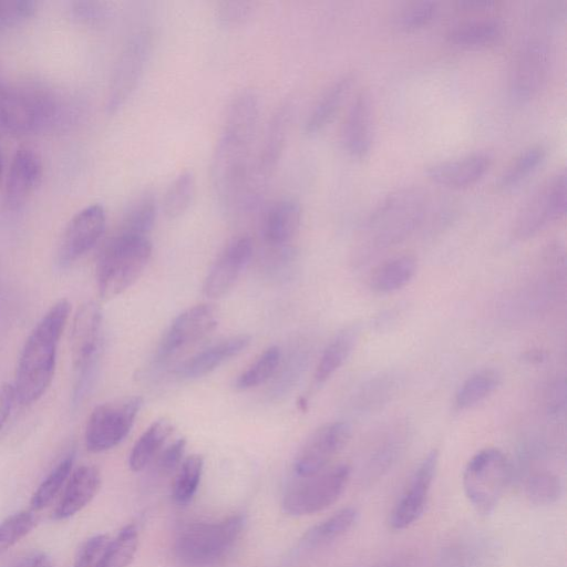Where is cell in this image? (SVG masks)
<instances>
[{
    "instance_id": "cell-10",
    "label": "cell",
    "mask_w": 567,
    "mask_h": 567,
    "mask_svg": "<svg viewBox=\"0 0 567 567\" xmlns=\"http://www.w3.org/2000/svg\"><path fill=\"white\" fill-rule=\"evenodd\" d=\"M567 176L565 168L547 176L519 208L513 226L517 239L529 238L560 219L566 212Z\"/></svg>"
},
{
    "instance_id": "cell-26",
    "label": "cell",
    "mask_w": 567,
    "mask_h": 567,
    "mask_svg": "<svg viewBox=\"0 0 567 567\" xmlns=\"http://www.w3.org/2000/svg\"><path fill=\"white\" fill-rule=\"evenodd\" d=\"M353 80L352 73L343 74L324 90L305 123L306 134L315 135L331 122L348 95Z\"/></svg>"
},
{
    "instance_id": "cell-5",
    "label": "cell",
    "mask_w": 567,
    "mask_h": 567,
    "mask_svg": "<svg viewBox=\"0 0 567 567\" xmlns=\"http://www.w3.org/2000/svg\"><path fill=\"white\" fill-rule=\"evenodd\" d=\"M152 249L147 237L116 231L102 248L96 264L101 298L112 299L130 288L147 266Z\"/></svg>"
},
{
    "instance_id": "cell-34",
    "label": "cell",
    "mask_w": 567,
    "mask_h": 567,
    "mask_svg": "<svg viewBox=\"0 0 567 567\" xmlns=\"http://www.w3.org/2000/svg\"><path fill=\"white\" fill-rule=\"evenodd\" d=\"M499 381V374L492 369L473 373L460 386L455 405L460 410H465L481 403L496 390Z\"/></svg>"
},
{
    "instance_id": "cell-36",
    "label": "cell",
    "mask_w": 567,
    "mask_h": 567,
    "mask_svg": "<svg viewBox=\"0 0 567 567\" xmlns=\"http://www.w3.org/2000/svg\"><path fill=\"white\" fill-rule=\"evenodd\" d=\"M280 359V349L277 346L269 347L237 377L235 388L238 390H248L265 383L276 372Z\"/></svg>"
},
{
    "instance_id": "cell-4",
    "label": "cell",
    "mask_w": 567,
    "mask_h": 567,
    "mask_svg": "<svg viewBox=\"0 0 567 567\" xmlns=\"http://www.w3.org/2000/svg\"><path fill=\"white\" fill-rule=\"evenodd\" d=\"M426 195L405 187L388 195L368 216L359 231V255L367 257L404 239L422 221Z\"/></svg>"
},
{
    "instance_id": "cell-48",
    "label": "cell",
    "mask_w": 567,
    "mask_h": 567,
    "mask_svg": "<svg viewBox=\"0 0 567 567\" xmlns=\"http://www.w3.org/2000/svg\"><path fill=\"white\" fill-rule=\"evenodd\" d=\"M14 401L16 394L13 384L3 383L0 385V431L11 413Z\"/></svg>"
},
{
    "instance_id": "cell-39",
    "label": "cell",
    "mask_w": 567,
    "mask_h": 567,
    "mask_svg": "<svg viewBox=\"0 0 567 567\" xmlns=\"http://www.w3.org/2000/svg\"><path fill=\"white\" fill-rule=\"evenodd\" d=\"M73 460V453L66 455L40 484L31 498L33 509H42L56 496L71 474Z\"/></svg>"
},
{
    "instance_id": "cell-14",
    "label": "cell",
    "mask_w": 567,
    "mask_h": 567,
    "mask_svg": "<svg viewBox=\"0 0 567 567\" xmlns=\"http://www.w3.org/2000/svg\"><path fill=\"white\" fill-rule=\"evenodd\" d=\"M106 216L99 204L79 210L65 226L60 238L56 260L60 267H68L90 251L104 234Z\"/></svg>"
},
{
    "instance_id": "cell-40",
    "label": "cell",
    "mask_w": 567,
    "mask_h": 567,
    "mask_svg": "<svg viewBox=\"0 0 567 567\" xmlns=\"http://www.w3.org/2000/svg\"><path fill=\"white\" fill-rule=\"evenodd\" d=\"M526 495L536 505H549L561 494V483L557 475L549 472H536L526 482Z\"/></svg>"
},
{
    "instance_id": "cell-22",
    "label": "cell",
    "mask_w": 567,
    "mask_h": 567,
    "mask_svg": "<svg viewBox=\"0 0 567 567\" xmlns=\"http://www.w3.org/2000/svg\"><path fill=\"white\" fill-rule=\"evenodd\" d=\"M493 156L487 152H476L466 156L432 164L426 169L427 177L447 188H464L475 184L489 169Z\"/></svg>"
},
{
    "instance_id": "cell-21",
    "label": "cell",
    "mask_w": 567,
    "mask_h": 567,
    "mask_svg": "<svg viewBox=\"0 0 567 567\" xmlns=\"http://www.w3.org/2000/svg\"><path fill=\"white\" fill-rule=\"evenodd\" d=\"M344 150L354 158H364L373 141V103L369 92L361 91L352 101L341 130Z\"/></svg>"
},
{
    "instance_id": "cell-42",
    "label": "cell",
    "mask_w": 567,
    "mask_h": 567,
    "mask_svg": "<svg viewBox=\"0 0 567 567\" xmlns=\"http://www.w3.org/2000/svg\"><path fill=\"white\" fill-rule=\"evenodd\" d=\"M37 8L38 3L31 0H0V32L28 21Z\"/></svg>"
},
{
    "instance_id": "cell-51",
    "label": "cell",
    "mask_w": 567,
    "mask_h": 567,
    "mask_svg": "<svg viewBox=\"0 0 567 567\" xmlns=\"http://www.w3.org/2000/svg\"><path fill=\"white\" fill-rule=\"evenodd\" d=\"M3 171H4V154H3V148L0 143V183L2 181Z\"/></svg>"
},
{
    "instance_id": "cell-17",
    "label": "cell",
    "mask_w": 567,
    "mask_h": 567,
    "mask_svg": "<svg viewBox=\"0 0 567 567\" xmlns=\"http://www.w3.org/2000/svg\"><path fill=\"white\" fill-rule=\"evenodd\" d=\"M218 324V311L213 305L193 306L179 313L163 336L157 358L166 360L199 339L210 333Z\"/></svg>"
},
{
    "instance_id": "cell-35",
    "label": "cell",
    "mask_w": 567,
    "mask_h": 567,
    "mask_svg": "<svg viewBox=\"0 0 567 567\" xmlns=\"http://www.w3.org/2000/svg\"><path fill=\"white\" fill-rule=\"evenodd\" d=\"M204 468V458L192 454L183 460L172 483V498L177 505L188 504L195 496Z\"/></svg>"
},
{
    "instance_id": "cell-2",
    "label": "cell",
    "mask_w": 567,
    "mask_h": 567,
    "mask_svg": "<svg viewBox=\"0 0 567 567\" xmlns=\"http://www.w3.org/2000/svg\"><path fill=\"white\" fill-rule=\"evenodd\" d=\"M70 316L65 299L55 302L29 334L14 379L16 401L22 405L38 401L47 391L54 375L59 340Z\"/></svg>"
},
{
    "instance_id": "cell-49",
    "label": "cell",
    "mask_w": 567,
    "mask_h": 567,
    "mask_svg": "<svg viewBox=\"0 0 567 567\" xmlns=\"http://www.w3.org/2000/svg\"><path fill=\"white\" fill-rule=\"evenodd\" d=\"M11 567H53V565L45 554L32 551L21 557Z\"/></svg>"
},
{
    "instance_id": "cell-47",
    "label": "cell",
    "mask_w": 567,
    "mask_h": 567,
    "mask_svg": "<svg viewBox=\"0 0 567 567\" xmlns=\"http://www.w3.org/2000/svg\"><path fill=\"white\" fill-rule=\"evenodd\" d=\"M110 7L100 1H76L72 4L73 17L85 24H101L110 16Z\"/></svg>"
},
{
    "instance_id": "cell-6",
    "label": "cell",
    "mask_w": 567,
    "mask_h": 567,
    "mask_svg": "<svg viewBox=\"0 0 567 567\" xmlns=\"http://www.w3.org/2000/svg\"><path fill=\"white\" fill-rule=\"evenodd\" d=\"M245 518L233 515L218 522L196 523L185 527L175 542V553L185 565L208 567L231 550L241 535Z\"/></svg>"
},
{
    "instance_id": "cell-31",
    "label": "cell",
    "mask_w": 567,
    "mask_h": 567,
    "mask_svg": "<svg viewBox=\"0 0 567 567\" xmlns=\"http://www.w3.org/2000/svg\"><path fill=\"white\" fill-rule=\"evenodd\" d=\"M358 518L353 507H344L309 528L300 539L303 548L327 545L348 532Z\"/></svg>"
},
{
    "instance_id": "cell-24",
    "label": "cell",
    "mask_w": 567,
    "mask_h": 567,
    "mask_svg": "<svg viewBox=\"0 0 567 567\" xmlns=\"http://www.w3.org/2000/svg\"><path fill=\"white\" fill-rule=\"evenodd\" d=\"M300 223V205L293 199L278 200L264 215L262 238L271 247L284 248L298 233Z\"/></svg>"
},
{
    "instance_id": "cell-7",
    "label": "cell",
    "mask_w": 567,
    "mask_h": 567,
    "mask_svg": "<svg viewBox=\"0 0 567 567\" xmlns=\"http://www.w3.org/2000/svg\"><path fill=\"white\" fill-rule=\"evenodd\" d=\"M512 478V465L499 450H481L465 465L462 476L466 498L481 515L498 505Z\"/></svg>"
},
{
    "instance_id": "cell-38",
    "label": "cell",
    "mask_w": 567,
    "mask_h": 567,
    "mask_svg": "<svg viewBox=\"0 0 567 567\" xmlns=\"http://www.w3.org/2000/svg\"><path fill=\"white\" fill-rule=\"evenodd\" d=\"M138 546V532L135 525L123 527L113 540H110L102 567H127Z\"/></svg>"
},
{
    "instance_id": "cell-1",
    "label": "cell",
    "mask_w": 567,
    "mask_h": 567,
    "mask_svg": "<svg viewBox=\"0 0 567 567\" xmlns=\"http://www.w3.org/2000/svg\"><path fill=\"white\" fill-rule=\"evenodd\" d=\"M258 95L238 92L228 104L210 165L214 194L227 213H240L259 121Z\"/></svg>"
},
{
    "instance_id": "cell-19",
    "label": "cell",
    "mask_w": 567,
    "mask_h": 567,
    "mask_svg": "<svg viewBox=\"0 0 567 567\" xmlns=\"http://www.w3.org/2000/svg\"><path fill=\"white\" fill-rule=\"evenodd\" d=\"M549 69V49L545 41L530 40L518 52L511 71V90L526 100L543 86Z\"/></svg>"
},
{
    "instance_id": "cell-33",
    "label": "cell",
    "mask_w": 567,
    "mask_h": 567,
    "mask_svg": "<svg viewBox=\"0 0 567 567\" xmlns=\"http://www.w3.org/2000/svg\"><path fill=\"white\" fill-rule=\"evenodd\" d=\"M547 150L542 144L522 151L504 169L498 185L503 189H513L524 183L545 161Z\"/></svg>"
},
{
    "instance_id": "cell-18",
    "label": "cell",
    "mask_w": 567,
    "mask_h": 567,
    "mask_svg": "<svg viewBox=\"0 0 567 567\" xmlns=\"http://www.w3.org/2000/svg\"><path fill=\"white\" fill-rule=\"evenodd\" d=\"M252 255V241L239 236L227 244L209 269L203 292L210 299L225 296L236 284Z\"/></svg>"
},
{
    "instance_id": "cell-50",
    "label": "cell",
    "mask_w": 567,
    "mask_h": 567,
    "mask_svg": "<svg viewBox=\"0 0 567 567\" xmlns=\"http://www.w3.org/2000/svg\"><path fill=\"white\" fill-rule=\"evenodd\" d=\"M492 4H493L492 1H462V2H460V6H462V7L474 8V9L489 8Z\"/></svg>"
},
{
    "instance_id": "cell-11",
    "label": "cell",
    "mask_w": 567,
    "mask_h": 567,
    "mask_svg": "<svg viewBox=\"0 0 567 567\" xmlns=\"http://www.w3.org/2000/svg\"><path fill=\"white\" fill-rule=\"evenodd\" d=\"M349 477L350 467L346 464L298 477L285 492L284 511L291 516H306L328 508L343 493Z\"/></svg>"
},
{
    "instance_id": "cell-28",
    "label": "cell",
    "mask_w": 567,
    "mask_h": 567,
    "mask_svg": "<svg viewBox=\"0 0 567 567\" xmlns=\"http://www.w3.org/2000/svg\"><path fill=\"white\" fill-rule=\"evenodd\" d=\"M173 429L168 419L154 421L133 445L128 457L130 468L140 472L152 463L172 435Z\"/></svg>"
},
{
    "instance_id": "cell-13",
    "label": "cell",
    "mask_w": 567,
    "mask_h": 567,
    "mask_svg": "<svg viewBox=\"0 0 567 567\" xmlns=\"http://www.w3.org/2000/svg\"><path fill=\"white\" fill-rule=\"evenodd\" d=\"M151 52V37L142 31L125 44L113 72L107 111L116 112L130 99L143 76Z\"/></svg>"
},
{
    "instance_id": "cell-27",
    "label": "cell",
    "mask_w": 567,
    "mask_h": 567,
    "mask_svg": "<svg viewBox=\"0 0 567 567\" xmlns=\"http://www.w3.org/2000/svg\"><path fill=\"white\" fill-rule=\"evenodd\" d=\"M504 33V23L495 17L476 18L450 28L447 39L458 47H481L496 42Z\"/></svg>"
},
{
    "instance_id": "cell-32",
    "label": "cell",
    "mask_w": 567,
    "mask_h": 567,
    "mask_svg": "<svg viewBox=\"0 0 567 567\" xmlns=\"http://www.w3.org/2000/svg\"><path fill=\"white\" fill-rule=\"evenodd\" d=\"M156 214V197L154 193L146 190L130 204L116 231L147 237L154 226Z\"/></svg>"
},
{
    "instance_id": "cell-44",
    "label": "cell",
    "mask_w": 567,
    "mask_h": 567,
    "mask_svg": "<svg viewBox=\"0 0 567 567\" xmlns=\"http://www.w3.org/2000/svg\"><path fill=\"white\" fill-rule=\"evenodd\" d=\"M437 7L433 1H419L409 4L398 17V24L406 30L426 25L436 14Z\"/></svg>"
},
{
    "instance_id": "cell-45",
    "label": "cell",
    "mask_w": 567,
    "mask_h": 567,
    "mask_svg": "<svg viewBox=\"0 0 567 567\" xmlns=\"http://www.w3.org/2000/svg\"><path fill=\"white\" fill-rule=\"evenodd\" d=\"M185 449L186 440L184 437H178L163 447L153 460L156 473L161 476H168L176 472L183 462Z\"/></svg>"
},
{
    "instance_id": "cell-15",
    "label": "cell",
    "mask_w": 567,
    "mask_h": 567,
    "mask_svg": "<svg viewBox=\"0 0 567 567\" xmlns=\"http://www.w3.org/2000/svg\"><path fill=\"white\" fill-rule=\"evenodd\" d=\"M437 462V452L431 451L419 464L390 513L389 524L392 529H405L422 516L427 504Z\"/></svg>"
},
{
    "instance_id": "cell-20",
    "label": "cell",
    "mask_w": 567,
    "mask_h": 567,
    "mask_svg": "<svg viewBox=\"0 0 567 567\" xmlns=\"http://www.w3.org/2000/svg\"><path fill=\"white\" fill-rule=\"evenodd\" d=\"M40 155L29 146L19 147L10 162L4 184V200L9 208L18 209L25 204L42 178Z\"/></svg>"
},
{
    "instance_id": "cell-8",
    "label": "cell",
    "mask_w": 567,
    "mask_h": 567,
    "mask_svg": "<svg viewBox=\"0 0 567 567\" xmlns=\"http://www.w3.org/2000/svg\"><path fill=\"white\" fill-rule=\"evenodd\" d=\"M103 316L95 302L76 311L71 329V358L74 372L73 402L79 403L90 386L102 350Z\"/></svg>"
},
{
    "instance_id": "cell-16",
    "label": "cell",
    "mask_w": 567,
    "mask_h": 567,
    "mask_svg": "<svg viewBox=\"0 0 567 567\" xmlns=\"http://www.w3.org/2000/svg\"><path fill=\"white\" fill-rule=\"evenodd\" d=\"M350 436L344 422H330L318 427L299 450L293 470L298 477L315 475L327 467Z\"/></svg>"
},
{
    "instance_id": "cell-37",
    "label": "cell",
    "mask_w": 567,
    "mask_h": 567,
    "mask_svg": "<svg viewBox=\"0 0 567 567\" xmlns=\"http://www.w3.org/2000/svg\"><path fill=\"white\" fill-rule=\"evenodd\" d=\"M195 194V176L192 171L179 173L165 192L163 209L167 218L183 215L189 207Z\"/></svg>"
},
{
    "instance_id": "cell-9",
    "label": "cell",
    "mask_w": 567,
    "mask_h": 567,
    "mask_svg": "<svg viewBox=\"0 0 567 567\" xmlns=\"http://www.w3.org/2000/svg\"><path fill=\"white\" fill-rule=\"evenodd\" d=\"M291 116L292 105L289 102L281 104L274 113L266 128L260 150L256 157H252L241 213L257 208L262 200L284 152Z\"/></svg>"
},
{
    "instance_id": "cell-12",
    "label": "cell",
    "mask_w": 567,
    "mask_h": 567,
    "mask_svg": "<svg viewBox=\"0 0 567 567\" xmlns=\"http://www.w3.org/2000/svg\"><path fill=\"white\" fill-rule=\"evenodd\" d=\"M142 405L143 399L138 395L97 405L86 423V449L99 453L120 444L130 433Z\"/></svg>"
},
{
    "instance_id": "cell-3",
    "label": "cell",
    "mask_w": 567,
    "mask_h": 567,
    "mask_svg": "<svg viewBox=\"0 0 567 567\" xmlns=\"http://www.w3.org/2000/svg\"><path fill=\"white\" fill-rule=\"evenodd\" d=\"M70 115L63 96L39 83L0 81V138L4 134H30L61 126Z\"/></svg>"
},
{
    "instance_id": "cell-25",
    "label": "cell",
    "mask_w": 567,
    "mask_h": 567,
    "mask_svg": "<svg viewBox=\"0 0 567 567\" xmlns=\"http://www.w3.org/2000/svg\"><path fill=\"white\" fill-rule=\"evenodd\" d=\"M101 486V474L94 466L76 468L64 489L53 513L54 519H65L84 508L96 495Z\"/></svg>"
},
{
    "instance_id": "cell-46",
    "label": "cell",
    "mask_w": 567,
    "mask_h": 567,
    "mask_svg": "<svg viewBox=\"0 0 567 567\" xmlns=\"http://www.w3.org/2000/svg\"><path fill=\"white\" fill-rule=\"evenodd\" d=\"M109 544L110 538L104 534L89 538L81 547L74 567H102Z\"/></svg>"
},
{
    "instance_id": "cell-29",
    "label": "cell",
    "mask_w": 567,
    "mask_h": 567,
    "mask_svg": "<svg viewBox=\"0 0 567 567\" xmlns=\"http://www.w3.org/2000/svg\"><path fill=\"white\" fill-rule=\"evenodd\" d=\"M416 272V260L409 255L391 258L378 266L370 277V287L390 293L405 287Z\"/></svg>"
},
{
    "instance_id": "cell-23",
    "label": "cell",
    "mask_w": 567,
    "mask_h": 567,
    "mask_svg": "<svg viewBox=\"0 0 567 567\" xmlns=\"http://www.w3.org/2000/svg\"><path fill=\"white\" fill-rule=\"evenodd\" d=\"M250 336L238 334L220 340L178 364L175 373L183 379H196L214 371L225 361L243 352Z\"/></svg>"
},
{
    "instance_id": "cell-41",
    "label": "cell",
    "mask_w": 567,
    "mask_h": 567,
    "mask_svg": "<svg viewBox=\"0 0 567 567\" xmlns=\"http://www.w3.org/2000/svg\"><path fill=\"white\" fill-rule=\"evenodd\" d=\"M33 527V517L24 511L12 514L0 523V556L29 534Z\"/></svg>"
},
{
    "instance_id": "cell-30",
    "label": "cell",
    "mask_w": 567,
    "mask_h": 567,
    "mask_svg": "<svg viewBox=\"0 0 567 567\" xmlns=\"http://www.w3.org/2000/svg\"><path fill=\"white\" fill-rule=\"evenodd\" d=\"M357 337V328L348 327L338 332L329 342L313 374L316 385L324 383L342 367L355 344Z\"/></svg>"
},
{
    "instance_id": "cell-43",
    "label": "cell",
    "mask_w": 567,
    "mask_h": 567,
    "mask_svg": "<svg viewBox=\"0 0 567 567\" xmlns=\"http://www.w3.org/2000/svg\"><path fill=\"white\" fill-rule=\"evenodd\" d=\"M255 12L251 1H224L217 8V19L223 27L235 28L245 24Z\"/></svg>"
}]
</instances>
